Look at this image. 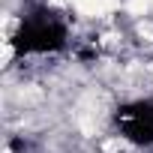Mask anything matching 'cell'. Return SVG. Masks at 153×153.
Wrapping results in <instances>:
<instances>
[{
	"label": "cell",
	"instance_id": "1",
	"mask_svg": "<svg viewBox=\"0 0 153 153\" xmlns=\"http://www.w3.org/2000/svg\"><path fill=\"white\" fill-rule=\"evenodd\" d=\"M120 135L135 147H153V99H135L114 114Z\"/></svg>",
	"mask_w": 153,
	"mask_h": 153
}]
</instances>
